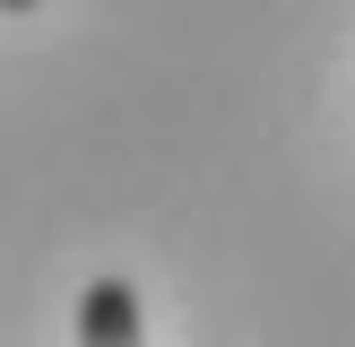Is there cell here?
I'll list each match as a JSON object with an SVG mask.
<instances>
[{"mask_svg":"<svg viewBox=\"0 0 355 347\" xmlns=\"http://www.w3.org/2000/svg\"><path fill=\"white\" fill-rule=\"evenodd\" d=\"M78 347H148L130 278H96V287L78 295Z\"/></svg>","mask_w":355,"mask_h":347,"instance_id":"6da1fadb","label":"cell"},{"mask_svg":"<svg viewBox=\"0 0 355 347\" xmlns=\"http://www.w3.org/2000/svg\"><path fill=\"white\" fill-rule=\"evenodd\" d=\"M0 9H44V0H0Z\"/></svg>","mask_w":355,"mask_h":347,"instance_id":"7a4b0ae2","label":"cell"}]
</instances>
